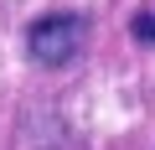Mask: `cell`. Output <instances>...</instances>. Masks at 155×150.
Returning a JSON list of instances; mask_svg holds the SVG:
<instances>
[{"instance_id":"6da1fadb","label":"cell","mask_w":155,"mask_h":150,"mask_svg":"<svg viewBox=\"0 0 155 150\" xmlns=\"http://www.w3.org/2000/svg\"><path fill=\"white\" fill-rule=\"evenodd\" d=\"M83 47H88V21L72 16V11L41 16V21L26 26V57H31L36 67H67Z\"/></svg>"},{"instance_id":"7a4b0ae2","label":"cell","mask_w":155,"mask_h":150,"mask_svg":"<svg viewBox=\"0 0 155 150\" xmlns=\"http://www.w3.org/2000/svg\"><path fill=\"white\" fill-rule=\"evenodd\" d=\"M129 31H134V42H155V11H140Z\"/></svg>"}]
</instances>
